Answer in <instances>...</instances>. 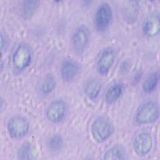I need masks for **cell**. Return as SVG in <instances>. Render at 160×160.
Segmentation results:
<instances>
[{"mask_svg": "<svg viewBox=\"0 0 160 160\" xmlns=\"http://www.w3.org/2000/svg\"><path fill=\"white\" fill-rule=\"evenodd\" d=\"M80 71L81 67L78 62L71 59H66L61 62L59 72L64 82H70L76 79Z\"/></svg>", "mask_w": 160, "mask_h": 160, "instance_id": "obj_10", "label": "cell"}, {"mask_svg": "<svg viewBox=\"0 0 160 160\" xmlns=\"http://www.w3.org/2000/svg\"><path fill=\"white\" fill-rule=\"evenodd\" d=\"M90 131L93 139L102 143L109 139L114 132V127L111 121L106 116H98L91 123Z\"/></svg>", "mask_w": 160, "mask_h": 160, "instance_id": "obj_1", "label": "cell"}, {"mask_svg": "<svg viewBox=\"0 0 160 160\" xmlns=\"http://www.w3.org/2000/svg\"><path fill=\"white\" fill-rule=\"evenodd\" d=\"M90 31L88 28L84 25L79 26L72 34L71 44L72 49L78 55L84 53L90 41Z\"/></svg>", "mask_w": 160, "mask_h": 160, "instance_id": "obj_7", "label": "cell"}, {"mask_svg": "<svg viewBox=\"0 0 160 160\" xmlns=\"http://www.w3.org/2000/svg\"><path fill=\"white\" fill-rule=\"evenodd\" d=\"M39 1H23L21 6L22 15L25 18H29L32 16L39 6Z\"/></svg>", "mask_w": 160, "mask_h": 160, "instance_id": "obj_17", "label": "cell"}, {"mask_svg": "<svg viewBox=\"0 0 160 160\" xmlns=\"http://www.w3.org/2000/svg\"><path fill=\"white\" fill-rule=\"evenodd\" d=\"M159 117L158 104L154 101H148L137 109L134 119L139 124H148L157 121Z\"/></svg>", "mask_w": 160, "mask_h": 160, "instance_id": "obj_3", "label": "cell"}, {"mask_svg": "<svg viewBox=\"0 0 160 160\" xmlns=\"http://www.w3.org/2000/svg\"><path fill=\"white\" fill-rule=\"evenodd\" d=\"M33 51L31 47L24 42H19L12 55V65L14 70L22 72L31 64L33 59Z\"/></svg>", "mask_w": 160, "mask_h": 160, "instance_id": "obj_2", "label": "cell"}, {"mask_svg": "<svg viewBox=\"0 0 160 160\" xmlns=\"http://www.w3.org/2000/svg\"><path fill=\"white\" fill-rule=\"evenodd\" d=\"M142 32L148 38H154L160 32L159 18L158 15L148 17L142 25Z\"/></svg>", "mask_w": 160, "mask_h": 160, "instance_id": "obj_11", "label": "cell"}, {"mask_svg": "<svg viewBox=\"0 0 160 160\" xmlns=\"http://www.w3.org/2000/svg\"><path fill=\"white\" fill-rule=\"evenodd\" d=\"M152 146V138L148 132L142 131L138 133L133 141V149L138 156H144L148 154Z\"/></svg>", "mask_w": 160, "mask_h": 160, "instance_id": "obj_8", "label": "cell"}, {"mask_svg": "<svg viewBox=\"0 0 160 160\" xmlns=\"http://www.w3.org/2000/svg\"><path fill=\"white\" fill-rule=\"evenodd\" d=\"M124 90V85L122 82H118L111 85L107 89L105 94V101L111 104L116 102L121 96Z\"/></svg>", "mask_w": 160, "mask_h": 160, "instance_id": "obj_13", "label": "cell"}, {"mask_svg": "<svg viewBox=\"0 0 160 160\" xmlns=\"http://www.w3.org/2000/svg\"><path fill=\"white\" fill-rule=\"evenodd\" d=\"M6 128L9 137L12 139L19 140L28 134L30 129V123L25 116L15 114L9 118Z\"/></svg>", "mask_w": 160, "mask_h": 160, "instance_id": "obj_4", "label": "cell"}, {"mask_svg": "<svg viewBox=\"0 0 160 160\" xmlns=\"http://www.w3.org/2000/svg\"><path fill=\"white\" fill-rule=\"evenodd\" d=\"M56 81L54 77L51 74H46L42 80L40 84V91L43 95L51 94L56 88Z\"/></svg>", "mask_w": 160, "mask_h": 160, "instance_id": "obj_16", "label": "cell"}, {"mask_svg": "<svg viewBox=\"0 0 160 160\" xmlns=\"http://www.w3.org/2000/svg\"><path fill=\"white\" fill-rule=\"evenodd\" d=\"M101 89V83L96 79H92L85 83L84 86V92L89 99L95 100L99 96Z\"/></svg>", "mask_w": 160, "mask_h": 160, "instance_id": "obj_14", "label": "cell"}, {"mask_svg": "<svg viewBox=\"0 0 160 160\" xmlns=\"http://www.w3.org/2000/svg\"><path fill=\"white\" fill-rule=\"evenodd\" d=\"M116 59V52L112 47L102 50L97 62V70L101 76H106L112 67Z\"/></svg>", "mask_w": 160, "mask_h": 160, "instance_id": "obj_9", "label": "cell"}, {"mask_svg": "<svg viewBox=\"0 0 160 160\" xmlns=\"http://www.w3.org/2000/svg\"><path fill=\"white\" fill-rule=\"evenodd\" d=\"M18 158L19 159H31L33 158L32 147L30 142H24L19 148L18 151Z\"/></svg>", "mask_w": 160, "mask_h": 160, "instance_id": "obj_19", "label": "cell"}, {"mask_svg": "<svg viewBox=\"0 0 160 160\" xmlns=\"http://www.w3.org/2000/svg\"><path fill=\"white\" fill-rule=\"evenodd\" d=\"M159 81V72L158 71H154L149 73L142 84V89L145 93H151L157 88Z\"/></svg>", "mask_w": 160, "mask_h": 160, "instance_id": "obj_15", "label": "cell"}, {"mask_svg": "<svg viewBox=\"0 0 160 160\" xmlns=\"http://www.w3.org/2000/svg\"><path fill=\"white\" fill-rule=\"evenodd\" d=\"M64 144V139L61 135L55 134L52 135L47 141V146L52 152L59 151Z\"/></svg>", "mask_w": 160, "mask_h": 160, "instance_id": "obj_18", "label": "cell"}, {"mask_svg": "<svg viewBox=\"0 0 160 160\" xmlns=\"http://www.w3.org/2000/svg\"><path fill=\"white\" fill-rule=\"evenodd\" d=\"M112 20V10L107 2L101 4L97 8L94 18V25L97 31L104 32L109 26Z\"/></svg>", "mask_w": 160, "mask_h": 160, "instance_id": "obj_5", "label": "cell"}, {"mask_svg": "<svg viewBox=\"0 0 160 160\" xmlns=\"http://www.w3.org/2000/svg\"><path fill=\"white\" fill-rule=\"evenodd\" d=\"M68 111L67 102L62 99H58L51 101L45 111V116L49 122L59 123L65 118Z\"/></svg>", "mask_w": 160, "mask_h": 160, "instance_id": "obj_6", "label": "cell"}, {"mask_svg": "<svg viewBox=\"0 0 160 160\" xmlns=\"http://www.w3.org/2000/svg\"><path fill=\"white\" fill-rule=\"evenodd\" d=\"M104 159L124 160L128 159V154L125 148L121 144H114L109 148L103 155Z\"/></svg>", "mask_w": 160, "mask_h": 160, "instance_id": "obj_12", "label": "cell"}]
</instances>
